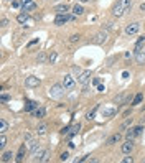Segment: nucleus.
I'll list each match as a JSON object with an SVG mask.
<instances>
[{
    "label": "nucleus",
    "mask_w": 145,
    "mask_h": 163,
    "mask_svg": "<svg viewBox=\"0 0 145 163\" xmlns=\"http://www.w3.org/2000/svg\"><path fill=\"white\" fill-rule=\"evenodd\" d=\"M130 7H132V0H119L114 5V9H112V15L115 18H120L126 15L127 10H130Z\"/></svg>",
    "instance_id": "f257e3e1"
},
{
    "label": "nucleus",
    "mask_w": 145,
    "mask_h": 163,
    "mask_svg": "<svg viewBox=\"0 0 145 163\" xmlns=\"http://www.w3.org/2000/svg\"><path fill=\"white\" fill-rule=\"evenodd\" d=\"M64 92H66V87L63 86V84H53V86L50 87V97L51 99H61L64 96Z\"/></svg>",
    "instance_id": "f03ea898"
},
{
    "label": "nucleus",
    "mask_w": 145,
    "mask_h": 163,
    "mask_svg": "<svg viewBox=\"0 0 145 163\" xmlns=\"http://www.w3.org/2000/svg\"><path fill=\"white\" fill-rule=\"evenodd\" d=\"M76 15H68V13H58L56 15V18H55V25H58V27H61L64 25L66 22H69V20H74Z\"/></svg>",
    "instance_id": "7ed1b4c3"
},
{
    "label": "nucleus",
    "mask_w": 145,
    "mask_h": 163,
    "mask_svg": "<svg viewBox=\"0 0 145 163\" xmlns=\"http://www.w3.org/2000/svg\"><path fill=\"white\" fill-rule=\"evenodd\" d=\"M142 132H143V127H142V125H137V127H132V129L127 130V132H126V137H127V140H134V138L139 137Z\"/></svg>",
    "instance_id": "20e7f679"
},
{
    "label": "nucleus",
    "mask_w": 145,
    "mask_h": 163,
    "mask_svg": "<svg viewBox=\"0 0 145 163\" xmlns=\"http://www.w3.org/2000/svg\"><path fill=\"white\" fill-rule=\"evenodd\" d=\"M107 38H109V33L102 30V31H99V33L94 35V40H92V43H94V44H104V43L107 41Z\"/></svg>",
    "instance_id": "39448f33"
},
{
    "label": "nucleus",
    "mask_w": 145,
    "mask_h": 163,
    "mask_svg": "<svg viewBox=\"0 0 145 163\" xmlns=\"http://www.w3.org/2000/svg\"><path fill=\"white\" fill-rule=\"evenodd\" d=\"M63 86L66 87V91H72V89L76 87V81L74 77H72L71 74H66L63 77Z\"/></svg>",
    "instance_id": "423d86ee"
},
{
    "label": "nucleus",
    "mask_w": 145,
    "mask_h": 163,
    "mask_svg": "<svg viewBox=\"0 0 145 163\" xmlns=\"http://www.w3.org/2000/svg\"><path fill=\"white\" fill-rule=\"evenodd\" d=\"M17 22L22 23V25H25V23H27V27H31V25H33V18H30V15H28L27 12H23V13L18 15V17H17Z\"/></svg>",
    "instance_id": "0eeeda50"
},
{
    "label": "nucleus",
    "mask_w": 145,
    "mask_h": 163,
    "mask_svg": "<svg viewBox=\"0 0 145 163\" xmlns=\"http://www.w3.org/2000/svg\"><path fill=\"white\" fill-rule=\"evenodd\" d=\"M139 28H140V23H137V22H134V23H129V25L126 27V35H129V36H134V35H137Z\"/></svg>",
    "instance_id": "6e6552de"
},
{
    "label": "nucleus",
    "mask_w": 145,
    "mask_h": 163,
    "mask_svg": "<svg viewBox=\"0 0 145 163\" xmlns=\"http://www.w3.org/2000/svg\"><path fill=\"white\" fill-rule=\"evenodd\" d=\"M89 81H91V71H83L81 74L78 76V83L83 84V86H86Z\"/></svg>",
    "instance_id": "1a4fd4ad"
},
{
    "label": "nucleus",
    "mask_w": 145,
    "mask_h": 163,
    "mask_svg": "<svg viewBox=\"0 0 145 163\" xmlns=\"http://www.w3.org/2000/svg\"><path fill=\"white\" fill-rule=\"evenodd\" d=\"M25 86L27 87H38L40 86V79L36 76H28L25 79Z\"/></svg>",
    "instance_id": "9d476101"
},
{
    "label": "nucleus",
    "mask_w": 145,
    "mask_h": 163,
    "mask_svg": "<svg viewBox=\"0 0 145 163\" xmlns=\"http://www.w3.org/2000/svg\"><path fill=\"white\" fill-rule=\"evenodd\" d=\"M35 157H36L35 158L36 161H48V160H50V152H48V150H40Z\"/></svg>",
    "instance_id": "9b49d317"
},
{
    "label": "nucleus",
    "mask_w": 145,
    "mask_h": 163,
    "mask_svg": "<svg viewBox=\"0 0 145 163\" xmlns=\"http://www.w3.org/2000/svg\"><path fill=\"white\" fill-rule=\"evenodd\" d=\"M38 109V102L36 101H27L25 102V112H35Z\"/></svg>",
    "instance_id": "f8f14e48"
},
{
    "label": "nucleus",
    "mask_w": 145,
    "mask_h": 163,
    "mask_svg": "<svg viewBox=\"0 0 145 163\" xmlns=\"http://www.w3.org/2000/svg\"><path fill=\"white\" fill-rule=\"evenodd\" d=\"M28 145H30V152H31L33 157L40 152V150H41V148H40V144H38V142H35V140H30V142H28Z\"/></svg>",
    "instance_id": "ddd939ff"
},
{
    "label": "nucleus",
    "mask_w": 145,
    "mask_h": 163,
    "mask_svg": "<svg viewBox=\"0 0 145 163\" xmlns=\"http://www.w3.org/2000/svg\"><path fill=\"white\" fill-rule=\"evenodd\" d=\"M115 114H117V109H115V107H107V109H104L102 117H106V119H111V117L115 115Z\"/></svg>",
    "instance_id": "4468645a"
},
{
    "label": "nucleus",
    "mask_w": 145,
    "mask_h": 163,
    "mask_svg": "<svg viewBox=\"0 0 145 163\" xmlns=\"http://www.w3.org/2000/svg\"><path fill=\"white\" fill-rule=\"evenodd\" d=\"M25 155H27V148H25V145H22V147L18 148V153H17V157H15V160H17L18 163H20V161H23Z\"/></svg>",
    "instance_id": "2eb2a0df"
},
{
    "label": "nucleus",
    "mask_w": 145,
    "mask_h": 163,
    "mask_svg": "<svg viewBox=\"0 0 145 163\" xmlns=\"http://www.w3.org/2000/svg\"><path fill=\"white\" fill-rule=\"evenodd\" d=\"M122 140V135L120 133H114V135H111L107 138V145H114V144H117V142Z\"/></svg>",
    "instance_id": "dca6fc26"
},
{
    "label": "nucleus",
    "mask_w": 145,
    "mask_h": 163,
    "mask_svg": "<svg viewBox=\"0 0 145 163\" xmlns=\"http://www.w3.org/2000/svg\"><path fill=\"white\" fill-rule=\"evenodd\" d=\"M134 150V142L132 140H127L126 144H122V152L124 153H130Z\"/></svg>",
    "instance_id": "f3484780"
},
{
    "label": "nucleus",
    "mask_w": 145,
    "mask_h": 163,
    "mask_svg": "<svg viewBox=\"0 0 145 163\" xmlns=\"http://www.w3.org/2000/svg\"><path fill=\"white\" fill-rule=\"evenodd\" d=\"M84 13V7L81 3H76L74 7H72V15H76V17H79V15Z\"/></svg>",
    "instance_id": "a211bd4d"
},
{
    "label": "nucleus",
    "mask_w": 145,
    "mask_h": 163,
    "mask_svg": "<svg viewBox=\"0 0 145 163\" xmlns=\"http://www.w3.org/2000/svg\"><path fill=\"white\" fill-rule=\"evenodd\" d=\"M135 61H137V64H145V53L135 51Z\"/></svg>",
    "instance_id": "6ab92c4d"
},
{
    "label": "nucleus",
    "mask_w": 145,
    "mask_h": 163,
    "mask_svg": "<svg viewBox=\"0 0 145 163\" xmlns=\"http://www.w3.org/2000/svg\"><path fill=\"white\" fill-rule=\"evenodd\" d=\"M97 111H99V104H96L94 107H92V111H89V112H87L86 119H87V120H92V119H94V115H96V112H97Z\"/></svg>",
    "instance_id": "aec40b11"
},
{
    "label": "nucleus",
    "mask_w": 145,
    "mask_h": 163,
    "mask_svg": "<svg viewBox=\"0 0 145 163\" xmlns=\"http://www.w3.org/2000/svg\"><path fill=\"white\" fill-rule=\"evenodd\" d=\"M13 157H15V155L12 153V152H5V153L2 155V158H0V160H2L3 163H9V161H12V158H13Z\"/></svg>",
    "instance_id": "412c9836"
},
{
    "label": "nucleus",
    "mask_w": 145,
    "mask_h": 163,
    "mask_svg": "<svg viewBox=\"0 0 145 163\" xmlns=\"http://www.w3.org/2000/svg\"><path fill=\"white\" fill-rule=\"evenodd\" d=\"M68 10H69V7H68L66 3H63V5H58V7H55V12H56V13H66Z\"/></svg>",
    "instance_id": "4be33fe9"
},
{
    "label": "nucleus",
    "mask_w": 145,
    "mask_h": 163,
    "mask_svg": "<svg viewBox=\"0 0 145 163\" xmlns=\"http://www.w3.org/2000/svg\"><path fill=\"white\" fill-rule=\"evenodd\" d=\"M33 114H35L36 117H38V119H43V117L46 115V109H45V107H38Z\"/></svg>",
    "instance_id": "5701e85b"
},
{
    "label": "nucleus",
    "mask_w": 145,
    "mask_h": 163,
    "mask_svg": "<svg viewBox=\"0 0 145 163\" xmlns=\"http://www.w3.org/2000/svg\"><path fill=\"white\" fill-rule=\"evenodd\" d=\"M9 130V124H7L5 119H0V133H5Z\"/></svg>",
    "instance_id": "b1692460"
},
{
    "label": "nucleus",
    "mask_w": 145,
    "mask_h": 163,
    "mask_svg": "<svg viewBox=\"0 0 145 163\" xmlns=\"http://www.w3.org/2000/svg\"><path fill=\"white\" fill-rule=\"evenodd\" d=\"M46 130H48V127H46L45 124H40V125H38V129H36V133H38V135H45Z\"/></svg>",
    "instance_id": "393cba45"
},
{
    "label": "nucleus",
    "mask_w": 145,
    "mask_h": 163,
    "mask_svg": "<svg viewBox=\"0 0 145 163\" xmlns=\"http://www.w3.org/2000/svg\"><path fill=\"white\" fill-rule=\"evenodd\" d=\"M143 101V94H137L134 97V101H132V105H137V104H140Z\"/></svg>",
    "instance_id": "a878e982"
},
{
    "label": "nucleus",
    "mask_w": 145,
    "mask_h": 163,
    "mask_svg": "<svg viewBox=\"0 0 145 163\" xmlns=\"http://www.w3.org/2000/svg\"><path fill=\"white\" fill-rule=\"evenodd\" d=\"M79 129H81V124H76L74 127L71 129V132H69V137H72V135H76V133L79 132Z\"/></svg>",
    "instance_id": "bb28decb"
},
{
    "label": "nucleus",
    "mask_w": 145,
    "mask_h": 163,
    "mask_svg": "<svg viewBox=\"0 0 145 163\" xmlns=\"http://www.w3.org/2000/svg\"><path fill=\"white\" fill-rule=\"evenodd\" d=\"M45 61H46V55H45V53H40L38 58H36V63L41 64V63H45Z\"/></svg>",
    "instance_id": "cd10ccee"
},
{
    "label": "nucleus",
    "mask_w": 145,
    "mask_h": 163,
    "mask_svg": "<svg viewBox=\"0 0 145 163\" xmlns=\"http://www.w3.org/2000/svg\"><path fill=\"white\" fill-rule=\"evenodd\" d=\"M5 145H7V137L2 133V135H0V150L5 148Z\"/></svg>",
    "instance_id": "c85d7f7f"
},
{
    "label": "nucleus",
    "mask_w": 145,
    "mask_h": 163,
    "mask_svg": "<svg viewBox=\"0 0 145 163\" xmlns=\"http://www.w3.org/2000/svg\"><path fill=\"white\" fill-rule=\"evenodd\" d=\"M130 124H132V117H129V119H127L126 122H124L122 125H120V130H126L127 127H130Z\"/></svg>",
    "instance_id": "c756f323"
},
{
    "label": "nucleus",
    "mask_w": 145,
    "mask_h": 163,
    "mask_svg": "<svg viewBox=\"0 0 145 163\" xmlns=\"http://www.w3.org/2000/svg\"><path fill=\"white\" fill-rule=\"evenodd\" d=\"M79 40H81V35H79V33H78V35H71V36H69V43H78Z\"/></svg>",
    "instance_id": "7c9ffc66"
},
{
    "label": "nucleus",
    "mask_w": 145,
    "mask_h": 163,
    "mask_svg": "<svg viewBox=\"0 0 145 163\" xmlns=\"http://www.w3.org/2000/svg\"><path fill=\"white\" fill-rule=\"evenodd\" d=\"M68 157H69V153H68V152H63L61 155H59V160L64 161V160H68Z\"/></svg>",
    "instance_id": "2f4dec72"
},
{
    "label": "nucleus",
    "mask_w": 145,
    "mask_h": 163,
    "mask_svg": "<svg viewBox=\"0 0 145 163\" xmlns=\"http://www.w3.org/2000/svg\"><path fill=\"white\" fill-rule=\"evenodd\" d=\"M33 3V0H22V5H23V9H27L28 5H31Z\"/></svg>",
    "instance_id": "473e14b6"
},
{
    "label": "nucleus",
    "mask_w": 145,
    "mask_h": 163,
    "mask_svg": "<svg viewBox=\"0 0 145 163\" xmlns=\"http://www.w3.org/2000/svg\"><path fill=\"white\" fill-rule=\"evenodd\" d=\"M56 58H58V55H56V53H51V56H50V58H48V59H50V63L53 64L55 61H56Z\"/></svg>",
    "instance_id": "72a5a7b5"
},
{
    "label": "nucleus",
    "mask_w": 145,
    "mask_h": 163,
    "mask_svg": "<svg viewBox=\"0 0 145 163\" xmlns=\"http://www.w3.org/2000/svg\"><path fill=\"white\" fill-rule=\"evenodd\" d=\"M0 101H2V102H9V101H10V97L7 96V94H2V96H0Z\"/></svg>",
    "instance_id": "f704fd0d"
},
{
    "label": "nucleus",
    "mask_w": 145,
    "mask_h": 163,
    "mask_svg": "<svg viewBox=\"0 0 145 163\" xmlns=\"http://www.w3.org/2000/svg\"><path fill=\"white\" fill-rule=\"evenodd\" d=\"M72 73H74V74H78V76H79V74H81V73H83V71H81V68L74 66V68H72Z\"/></svg>",
    "instance_id": "c9c22d12"
},
{
    "label": "nucleus",
    "mask_w": 145,
    "mask_h": 163,
    "mask_svg": "<svg viewBox=\"0 0 145 163\" xmlns=\"http://www.w3.org/2000/svg\"><path fill=\"white\" fill-rule=\"evenodd\" d=\"M122 99H124V94H119V96H117V97H115V99H114V101H115V102H117V104H119V102H122Z\"/></svg>",
    "instance_id": "e433bc0d"
},
{
    "label": "nucleus",
    "mask_w": 145,
    "mask_h": 163,
    "mask_svg": "<svg viewBox=\"0 0 145 163\" xmlns=\"http://www.w3.org/2000/svg\"><path fill=\"white\" fill-rule=\"evenodd\" d=\"M122 161H124V163H132V161H134V158H132V157H126Z\"/></svg>",
    "instance_id": "4c0bfd02"
},
{
    "label": "nucleus",
    "mask_w": 145,
    "mask_h": 163,
    "mask_svg": "<svg viewBox=\"0 0 145 163\" xmlns=\"http://www.w3.org/2000/svg\"><path fill=\"white\" fill-rule=\"evenodd\" d=\"M92 84H94V86H99V84H101L99 77H94V79H92Z\"/></svg>",
    "instance_id": "58836bf2"
},
{
    "label": "nucleus",
    "mask_w": 145,
    "mask_h": 163,
    "mask_svg": "<svg viewBox=\"0 0 145 163\" xmlns=\"http://www.w3.org/2000/svg\"><path fill=\"white\" fill-rule=\"evenodd\" d=\"M7 25H9V20H7V18H2V28H5Z\"/></svg>",
    "instance_id": "ea45409f"
},
{
    "label": "nucleus",
    "mask_w": 145,
    "mask_h": 163,
    "mask_svg": "<svg viewBox=\"0 0 145 163\" xmlns=\"http://www.w3.org/2000/svg\"><path fill=\"white\" fill-rule=\"evenodd\" d=\"M97 91H99V92H104V91H106V87H104L102 84H99V86H97Z\"/></svg>",
    "instance_id": "a19ab883"
},
{
    "label": "nucleus",
    "mask_w": 145,
    "mask_h": 163,
    "mask_svg": "<svg viewBox=\"0 0 145 163\" xmlns=\"http://www.w3.org/2000/svg\"><path fill=\"white\" fill-rule=\"evenodd\" d=\"M36 43H38V40H33V41H30V43H28V48H31V46H33V44H36Z\"/></svg>",
    "instance_id": "79ce46f5"
},
{
    "label": "nucleus",
    "mask_w": 145,
    "mask_h": 163,
    "mask_svg": "<svg viewBox=\"0 0 145 163\" xmlns=\"http://www.w3.org/2000/svg\"><path fill=\"white\" fill-rule=\"evenodd\" d=\"M140 12H145V2L140 3Z\"/></svg>",
    "instance_id": "37998d69"
},
{
    "label": "nucleus",
    "mask_w": 145,
    "mask_h": 163,
    "mask_svg": "<svg viewBox=\"0 0 145 163\" xmlns=\"http://www.w3.org/2000/svg\"><path fill=\"white\" fill-rule=\"evenodd\" d=\"M79 2H89V0H79Z\"/></svg>",
    "instance_id": "c03bdc74"
},
{
    "label": "nucleus",
    "mask_w": 145,
    "mask_h": 163,
    "mask_svg": "<svg viewBox=\"0 0 145 163\" xmlns=\"http://www.w3.org/2000/svg\"><path fill=\"white\" fill-rule=\"evenodd\" d=\"M55 2H59V0H55Z\"/></svg>",
    "instance_id": "a18cd8bd"
},
{
    "label": "nucleus",
    "mask_w": 145,
    "mask_h": 163,
    "mask_svg": "<svg viewBox=\"0 0 145 163\" xmlns=\"http://www.w3.org/2000/svg\"><path fill=\"white\" fill-rule=\"evenodd\" d=\"M143 161H145V160H143Z\"/></svg>",
    "instance_id": "49530a36"
}]
</instances>
